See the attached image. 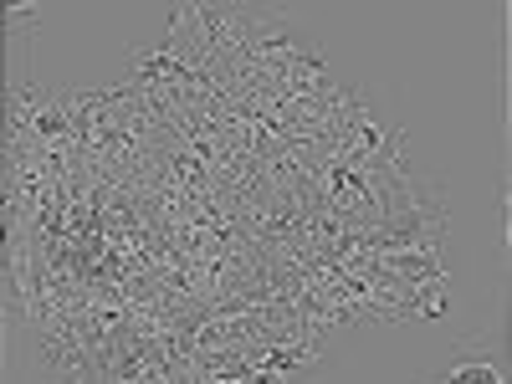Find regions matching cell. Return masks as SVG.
I'll use <instances>...</instances> for the list:
<instances>
[{"label": "cell", "mask_w": 512, "mask_h": 384, "mask_svg": "<svg viewBox=\"0 0 512 384\" xmlns=\"http://www.w3.org/2000/svg\"><path fill=\"white\" fill-rule=\"evenodd\" d=\"M461 379H487V384H502L507 379V364H497L482 344H456L451 354V369H446V384H461Z\"/></svg>", "instance_id": "cell-1"}, {"label": "cell", "mask_w": 512, "mask_h": 384, "mask_svg": "<svg viewBox=\"0 0 512 384\" xmlns=\"http://www.w3.org/2000/svg\"><path fill=\"white\" fill-rule=\"evenodd\" d=\"M36 21H41V11H36V6H11V11H6L11 36H36Z\"/></svg>", "instance_id": "cell-2"}]
</instances>
